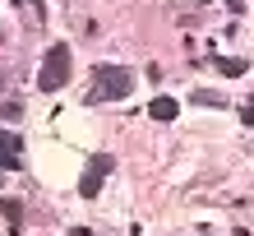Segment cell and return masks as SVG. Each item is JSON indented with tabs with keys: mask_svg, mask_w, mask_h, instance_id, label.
Instances as JSON below:
<instances>
[{
	"mask_svg": "<svg viewBox=\"0 0 254 236\" xmlns=\"http://www.w3.org/2000/svg\"><path fill=\"white\" fill-rule=\"evenodd\" d=\"M134 93V70H125V65H97L93 70V88H88V102H121V97H129Z\"/></svg>",
	"mask_w": 254,
	"mask_h": 236,
	"instance_id": "cell-1",
	"label": "cell"
},
{
	"mask_svg": "<svg viewBox=\"0 0 254 236\" xmlns=\"http://www.w3.org/2000/svg\"><path fill=\"white\" fill-rule=\"evenodd\" d=\"M69 65H74L69 47H65V42H56V47L47 51V61H42V70H37V88H42V93L65 88V83H69Z\"/></svg>",
	"mask_w": 254,
	"mask_h": 236,
	"instance_id": "cell-2",
	"label": "cell"
},
{
	"mask_svg": "<svg viewBox=\"0 0 254 236\" xmlns=\"http://www.w3.org/2000/svg\"><path fill=\"white\" fill-rule=\"evenodd\" d=\"M111 167H116V157L93 153V157H88V167H83V176H79V195H83V199H97V190H102V181L111 176Z\"/></svg>",
	"mask_w": 254,
	"mask_h": 236,
	"instance_id": "cell-3",
	"label": "cell"
},
{
	"mask_svg": "<svg viewBox=\"0 0 254 236\" xmlns=\"http://www.w3.org/2000/svg\"><path fill=\"white\" fill-rule=\"evenodd\" d=\"M23 167V139L14 130H0V171H19Z\"/></svg>",
	"mask_w": 254,
	"mask_h": 236,
	"instance_id": "cell-4",
	"label": "cell"
},
{
	"mask_svg": "<svg viewBox=\"0 0 254 236\" xmlns=\"http://www.w3.org/2000/svg\"><path fill=\"white\" fill-rule=\"evenodd\" d=\"M148 116H153V121H176V116H181V102L162 93V97H153V102H148Z\"/></svg>",
	"mask_w": 254,
	"mask_h": 236,
	"instance_id": "cell-5",
	"label": "cell"
},
{
	"mask_svg": "<svg viewBox=\"0 0 254 236\" xmlns=\"http://www.w3.org/2000/svg\"><path fill=\"white\" fill-rule=\"evenodd\" d=\"M213 65H217V75H227V79H241L250 61H241V56H213Z\"/></svg>",
	"mask_w": 254,
	"mask_h": 236,
	"instance_id": "cell-6",
	"label": "cell"
},
{
	"mask_svg": "<svg viewBox=\"0 0 254 236\" xmlns=\"http://www.w3.org/2000/svg\"><path fill=\"white\" fill-rule=\"evenodd\" d=\"M0 213H5V223H9L14 232L23 227V204H19V199H0Z\"/></svg>",
	"mask_w": 254,
	"mask_h": 236,
	"instance_id": "cell-7",
	"label": "cell"
},
{
	"mask_svg": "<svg viewBox=\"0 0 254 236\" xmlns=\"http://www.w3.org/2000/svg\"><path fill=\"white\" fill-rule=\"evenodd\" d=\"M194 102H199V107H227V97H222V93H208V88H199Z\"/></svg>",
	"mask_w": 254,
	"mask_h": 236,
	"instance_id": "cell-8",
	"label": "cell"
},
{
	"mask_svg": "<svg viewBox=\"0 0 254 236\" xmlns=\"http://www.w3.org/2000/svg\"><path fill=\"white\" fill-rule=\"evenodd\" d=\"M227 9H231V14H245L250 5H245V0H227Z\"/></svg>",
	"mask_w": 254,
	"mask_h": 236,
	"instance_id": "cell-9",
	"label": "cell"
},
{
	"mask_svg": "<svg viewBox=\"0 0 254 236\" xmlns=\"http://www.w3.org/2000/svg\"><path fill=\"white\" fill-rule=\"evenodd\" d=\"M241 121H245V125L254 130V107H245V111H241Z\"/></svg>",
	"mask_w": 254,
	"mask_h": 236,
	"instance_id": "cell-10",
	"label": "cell"
},
{
	"mask_svg": "<svg viewBox=\"0 0 254 236\" xmlns=\"http://www.w3.org/2000/svg\"><path fill=\"white\" fill-rule=\"evenodd\" d=\"M0 83H5V79H0Z\"/></svg>",
	"mask_w": 254,
	"mask_h": 236,
	"instance_id": "cell-11",
	"label": "cell"
}]
</instances>
